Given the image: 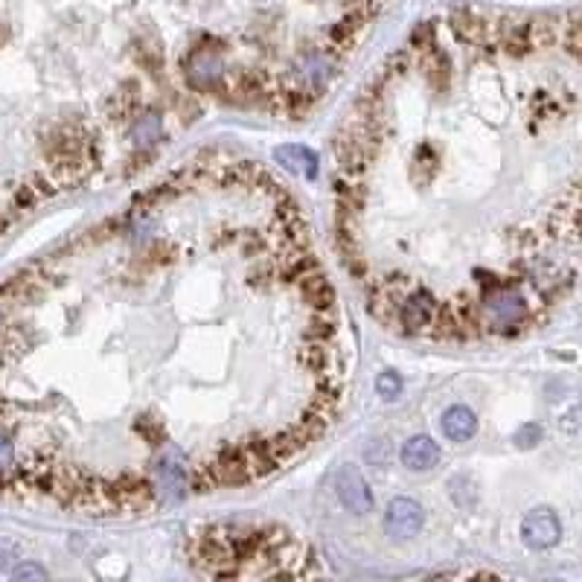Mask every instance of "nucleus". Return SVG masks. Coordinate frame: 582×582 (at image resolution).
<instances>
[{"instance_id":"obj_5","label":"nucleus","mask_w":582,"mask_h":582,"mask_svg":"<svg viewBox=\"0 0 582 582\" xmlns=\"http://www.w3.org/2000/svg\"><path fill=\"white\" fill-rule=\"evenodd\" d=\"M562 538V524L559 516L548 507L530 509L521 521V542L530 550H550L557 548Z\"/></svg>"},{"instance_id":"obj_3","label":"nucleus","mask_w":582,"mask_h":582,"mask_svg":"<svg viewBox=\"0 0 582 582\" xmlns=\"http://www.w3.org/2000/svg\"><path fill=\"white\" fill-rule=\"evenodd\" d=\"M451 30L454 35L463 41V44H472V47H495V38H498V21L487 18L483 12L478 9H469L461 6L451 12Z\"/></svg>"},{"instance_id":"obj_13","label":"nucleus","mask_w":582,"mask_h":582,"mask_svg":"<svg viewBox=\"0 0 582 582\" xmlns=\"http://www.w3.org/2000/svg\"><path fill=\"white\" fill-rule=\"evenodd\" d=\"M440 428L451 442H466L478 434V417H475V411H469L466 405H454L442 413Z\"/></svg>"},{"instance_id":"obj_14","label":"nucleus","mask_w":582,"mask_h":582,"mask_svg":"<svg viewBox=\"0 0 582 582\" xmlns=\"http://www.w3.org/2000/svg\"><path fill=\"white\" fill-rule=\"evenodd\" d=\"M274 158L276 163H283L288 172H297L303 178H317V155L306 146H276Z\"/></svg>"},{"instance_id":"obj_15","label":"nucleus","mask_w":582,"mask_h":582,"mask_svg":"<svg viewBox=\"0 0 582 582\" xmlns=\"http://www.w3.org/2000/svg\"><path fill=\"white\" fill-rule=\"evenodd\" d=\"M163 134V120L155 114V111H146V114H137L134 122H131V141L141 146V149H149L160 141Z\"/></svg>"},{"instance_id":"obj_16","label":"nucleus","mask_w":582,"mask_h":582,"mask_svg":"<svg viewBox=\"0 0 582 582\" xmlns=\"http://www.w3.org/2000/svg\"><path fill=\"white\" fill-rule=\"evenodd\" d=\"M364 26V21L355 15V12H350L346 9V15L338 21V24H332L329 26V44L335 47V50H350L353 44H355V35H358V30Z\"/></svg>"},{"instance_id":"obj_18","label":"nucleus","mask_w":582,"mask_h":582,"mask_svg":"<svg viewBox=\"0 0 582 582\" xmlns=\"http://www.w3.org/2000/svg\"><path fill=\"white\" fill-rule=\"evenodd\" d=\"M134 428H137V434L151 442V446H163V442H166V428L155 417H141L134 422Z\"/></svg>"},{"instance_id":"obj_23","label":"nucleus","mask_w":582,"mask_h":582,"mask_svg":"<svg viewBox=\"0 0 582 582\" xmlns=\"http://www.w3.org/2000/svg\"><path fill=\"white\" fill-rule=\"evenodd\" d=\"M512 442H516L519 449H533L536 442H542V428H538L536 422H528V425H521L516 434H512Z\"/></svg>"},{"instance_id":"obj_1","label":"nucleus","mask_w":582,"mask_h":582,"mask_svg":"<svg viewBox=\"0 0 582 582\" xmlns=\"http://www.w3.org/2000/svg\"><path fill=\"white\" fill-rule=\"evenodd\" d=\"M483 326L498 332H519L530 324V303L516 286H490L480 300Z\"/></svg>"},{"instance_id":"obj_24","label":"nucleus","mask_w":582,"mask_h":582,"mask_svg":"<svg viewBox=\"0 0 582 582\" xmlns=\"http://www.w3.org/2000/svg\"><path fill=\"white\" fill-rule=\"evenodd\" d=\"M24 346L26 341L21 329H6L4 335H0V350H4V355H21Z\"/></svg>"},{"instance_id":"obj_10","label":"nucleus","mask_w":582,"mask_h":582,"mask_svg":"<svg viewBox=\"0 0 582 582\" xmlns=\"http://www.w3.org/2000/svg\"><path fill=\"white\" fill-rule=\"evenodd\" d=\"M300 295L306 297V303L315 309V315H335V288H332V283L321 274V268L303 276Z\"/></svg>"},{"instance_id":"obj_27","label":"nucleus","mask_w":582,"mask_h":582,"mask_svg":"<svg viewBox=\"0 0 582 582\" xmlns=\"http://www.w3.org/2000/svg\"><path fill=\"white\" fill-rule=\"evenodd\" d=\"M9 225H12V216H6V213H0V237L9 230Z\"/></svg>"},{"instance_id":"obj_21","label":"nucleus","mask_w":582,"mask_h":582,"mask_svg":"<svg viewBox=\"0 0 582 582\" xmlns=\"http://www.w3.org/2000/svg\"><path fill=\"white\" fill-rule=\"evenodd\" d=\"M559 432L567 437H582V405L567 408L559 417Z\"/></svg>"},{"instance_id":"obj_6","label":"nucleus","mask_w":582,"mask_h":582,"mask_svg":"<svg viewBox=\"0 0 582 582\" xmlns=\"http://www.w3.org/2000/svg\"><path fill=\"white\" fill-rule=\"evenodd\" d=\"M332 483H335L338 501L350 512H355V516H367V512H373V492L367 487L364 475L358 472L355 466H350V463L338 466V472H335V478H332Z\"/></svg>"},{"instance_id":"obj_17","label":"nucleus","mask_w":582,"mask_h":582,"mask_svg":"<svg viewBox=\"0 0 582 582\" xmlns=\"http://www.w3.org/2000/svg\"><path fill=\"white\" fill-rule=\"evenodd\" d=\"M300 364L321 376V373L332 370V350H326L324 341H315L306 350H300Z\"/></svg>"},{"instance_id":"obj_19","label":"nucleus","mask_w":582,"mask_h":582,"mask_svg":"<svg viewBox=\"0 0 582 582\" xmlns=\"http://www.w3.org/2000/svg\"><path fill=\"white\" fill-rule=\"evenodd\" d=\"M376 391H379V396L382 399H387V402H393V399H399L402 396V379L396 376V373H379V379H376Z\"/></svg>"},{"instance_id":"obj_20","label":"nucleus","mask_w":582,"mask_h":582,"mask_svg":"<svg viewBox=\"0 0 582 582\" xmlns=\"http://www.w3.org/2000/svg\"><path fill=\"white\" fill-rule=\"evenodd\" d=\"M335 335V321H332V315H315V324L306 329V338L309 341H329Z\"/></svg>"},{"instance_id":"obj_22","label":"nucleus","mask_w":582,"mask_h":582,"mask_svg":"<svg viewBox=\"0 0 582 582\" xmlns=\"http://www.w3.org/2000/svg\"><path fill=\"white\" fill-rule=\"evenodd\" d=\"M428 79H432L437 88H442L449 82V59L442 53H432V59H428Z\"/></svg>"},{"instance_id":"obj_9","label":"nucleus","mask_w":582,"mask_h":582,"mask_svg":"<svg viewBox=\"0 0 582 582\" xmlns=\"http://www.w3.org/2000/svg\"><path fill=\"white\" fill-rule=\"evenodd\" d=\"M425 512L413 498H396L384 509V530L393 538H411L422 530Z\"/></svg>"},{"instance_id":"obj_2","label":"nucleus","mask_w":582,"mask_h":582,"mask_svg":"<svg viewBox=\"0 0 582 582\" xmlns=\"http://www.w3.org/2000/svg\"><path fill=\"white\" fill-rule=\"evenodd\" d=\"M187 457L178 451L175 446L163 449V454L155 461V469H151V487L163 498V501L178 504L192 492L189 490V469H187Z\"/></svg>"},{"instance_id":"obj_26","label":"nucleus","mask_w":582,"mask_h":582,"mask_svg":"<svg viewBox=\"0 0 582 582\" xmlns=\"http://www.w3.org/2000/svg\"><path fill=\"white\" fill-rule=\"evenodd\" d=\"M12 461H15V449H12V442L0 434V469L12 466Z\"/></svg>"},{"instance_id":"obj_8","label":"nucleus","mask_w":582,"mask_h":582,"mask_svg":"<svg viewBox=\"0 0 582 582\" xmlns=\"http://www.w3.org/2000/svg\"><path fill=\"white\" fill-rule=\"evenodd\" d=\"M437 309H440V303L434 300L432 291L413 288L399 309V324L405 332H411V335H422V332H432Z\"/></svg>"},{"instance_id":"obj_28","label":"nucleus","mask_w":582,"mask_h":582,"mask_svg":"<svg viewBox=\"0 0 582 582\" xmlns=\"http://www.w3.org/2000/svg\"><path fill=\"white\" fill-rule=\"evenodd\" d=\"M6 35H9V33L4 30V26H0V44H4V41H6Z\"/></svg>"},{"instance_id":"obj_12","label":"nucleus","mask_w":582,"mask_h":582,"mask_svg":"<svg viewBox=\"0 0 582 582\" xmlns=\"http://www.w3.org/2000/svg\"><path fill=\"white\" fill-rule=\"evenodd\" d=\"M402 463H405L411 472H428L440 463V446L432 437H411L405 446H402Z\"/></svg>"},{"instance_id":"obj_7","label":"nucleus","mask_w":582,"mask_h":582,"mask_svg":"<svg viewBox=\"0 0 582 582\" xmlns=\"http://www.w3.org/2000/svg\"><path fill=\"white\" fill-rule=\"evenodd\" d=\"M187 82L189 88L196 91H216L221 88V79H225V64H221V55L216 47H196L187 55Z\"/></svg>"},{"instance_id":"obj_11","label":"nucleus","mask_w":582,"mask_h":582,"mask_svg":"<svg viewBox=\"0 0 582 582\" xmlns=\"http://www.w3.org/2000/svg\"><path fill=\"white\" fill-rule=\"evenodd\" d=\"M47 283V274L41 268H26L15 276H9V280L0 286V303H24L35 297L41 288Z\"/></svg>"},{"instance_id":"obj_25","label":"nucleus","mask_w":582,"mask_h":582,"mask_svg":"<svg viewBox=\"0 0 582 582\" xmlns=\"http://www.w3.org/2000/svg\"><path fill=\"white\" fill-rule=\"evenodd\" d=\"M12 577H15V579H47V571H44V567L33 565V562H26V565L15 567Z\"/></svg>"},{"instance_id":"obj_4","label":"nucleus","mask_w":582,"mask_h":582,"mask_svg":"<svg viewBox=\"0 0 582 582\" xmlns=\"http://www.w3.org/2000/svg\"><path fill=\"white\" fill-rule=\"evenodd\" d=\"M111 487V495H114V504H117V516L120 512H146L155 507V487H151V480L141 478V475H120L117 480L108 483Z\"/></svg>"}]
</instances>
